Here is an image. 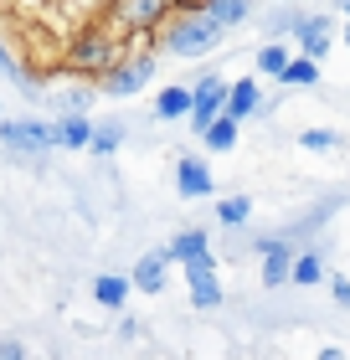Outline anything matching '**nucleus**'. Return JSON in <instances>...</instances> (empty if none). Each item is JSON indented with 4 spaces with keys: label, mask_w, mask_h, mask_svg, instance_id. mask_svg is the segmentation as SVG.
Masks as SVG:
<instances>
[{
    "label": "nucleus",
    "mask_w": 350,
    "mask_h": 360,
    "mask_svg": "<svg viewBox=\"0 0 350 360\" xmlns=\"http://www.w3.org/2000/svg\"><path fill=\"white\" fill-rule=\"evenodd\" d=\"M222 21H216L211 11H191V15H180V21L165 31V46H170L175 57H206L211 46H222Z\"/></svg>",
    "instance_id": "1"
},
{
    "label": "nucleus",
    "mask_w": 350,
    "mask_h": 360,
    "mask_svg": "<svg viewBox=\"0 0 350 360\" xmlns=\"http://www.w3.org/2000/svg\"><path fill=\"white\" fill-rule=\"evenodd\" d=\"M68 62H73V72L104 77V72H113V68H119V41H113V31H104V26H88V31H77V41H73Z\"/></svg>",
    "instance_id": "2"
},
{
    "label": "nucleus",
    "mask_w": 350,
    "mask_h": 360,
    "mask_svg": "<svg viewBox=\"0 0 350 360\" xmlns=\"http://www.w3.org/2000/svg\"><path fill=\"white\" fill-rule=\"evenodd\" d=\"M170 11V0H113V26L119 37H135V31H155Z\"/></svg>",
    "instance_id": "3"
},
{
    "label": "nucleus",
    "mask_w": 350,
    "mask_h": 360,
    "mask_svg": "<svg viewBox=\"0 0 350 360\" xmlns=\"http://www.w3.org/2000/svg\"><path fill=\"white\" fill-rule=\"evenodd\" d=\"M227 88H232V83H222V72H206L201 83L191 88V93H196V103H191V129H196V134H206V129H211L216 119H222Z\"/></svg>",
    "instance_id": "4"
},
{
    "label": "nucleus",
    "mask_w": 350,
    "mask_h": 360,
    "mask_svg": "<svg viewBox=\"0 0 350 360\" xmlns=\"http://www.w3.org/2000/svg\"><path fill=\"white\" fill-rule=\"evenodd\" d=\"M149 77H155V57H129L113 72L98 77V88H104L108 98H135L139 88H149Z\"/></svg>",
    "instance_id": "5"
},
{
    "label": "nucleus",
    "mask_w": 350,
    "mask_h": 360,
    "mask_svg": "<svg viewBox=\"0 0 350 360\" xmlns=\"http://www.w3.org/2000/svg\"><path fill=\"white\" fill-rule=\"evenodd\" d=\"M0 139L15 155H42L57 144V124H26V119H0Z\"/></svg>",
    "instance_id": "6"
},
{
    "label": "nucleus",
    "mask_w": 350,
    "mask_h": 360,
    "mask_svg": "<svg viewBox=\"0 0 350 360\" xmlns=\"http://www.w3.org/2000/svg\"><path fill=\"white\" fill-rule=\"evenodd\" d=\"M186 283H191V304L196 309H216L222 304V283H216V263H211V252H196L186 257Z\"/></svg>",
    "instance_id": "7"
},
{
    "label": "nucleus",
    "mask_w": 350,
    "mask_h": 360,
    "mask_svg": "<svg viewBox=\"0 0 350 360\" xmlns=\"http://www.w3.org/2000/svg\"><path fill=\"white\" fill-rule=\"evenodd\" d=\"M175 191L186 195V201H196V195H211L216 191V180L206 170V160L201 155H180V165H175Z\"/></svg>",
    "instance_id": "8"
},
{
    "label": "nucleus",
    "mask_w": 350,
    "mask_h": 360,
    "mask_svg": "<svg viewBox=\"0 0 350 360\" xmlns=\"http://www.w3.org/2000/svg\"><path fill=\"white\" fill-rule=\"evenodd\" d=\"M258 252H263V283L278 288V283H289V273H294V252H289V242H258Z\"/></svg>",
    "instance_id": "9"
},
{
    "label": "nucleus",
    "mask_w": 350,
    "mask_h": 360,
    "mask_svg": "<svg viewBox=\"0 0 350 360\" xmlns=\"http://www.w3.org/2000/svg\"><path fill=\"white\" fill-rule=\"evenodd\" d=\"M294 37H299V46H304L309 57H325L330 52V21H325V15H299Z\"/></svg>",
    "instance_id": "10"
},
{
    "label": "nucleus",
    "mask_w": 350,
    "mask_h": 360,
    "mask_svg": "<svg viewBox=\"0 0 350 360\" xmlns=\"http://www.w3.org/2000/svg\"><path fill=\"white\" fill-rule=\"evenodd\" d=\"M222 113H227V119H237V124L258 113V83H253V77H242V83H232V88H227Z\"/></svg>",
    "instance_id": "11"
},
{
    "label": "nucleus",
    "mask_w": 350,
    "mask_h": 360,
    "mask_svg": "<svg viewBox=\"0 0 350 360\" xmlns=\"http://www.w3.org/2000/svg\"><path fill=\"white\" fill-rule=\"evenodd\" d=\"M129 288H135V278H119V273H98L93 278V299L104 309H124L129 304Z\"/></svg>",
    "instance_id": "12"
},
{
    "label": "nucleus",
    "mask_w": 350,
    "mask_h": 360,
    "mask_svg": "<svg viewBox=\"0 0 350 360\" xmlns=\"http://www.w3.org/2000/svg\"><path fill=\"white\" fill-rule=\"evenodd\" d=\"M278 83L283 88H314V83H320V57H309V52L289 57V68L278 72Z\"/></svg>",
    "instance_id": "13"
},
{
    "label": "nucleus",
    "mask_w": 350,
    "mask_h": 360,
    "mask_svg": "<svg viewBox=\"0 0 350 360\" xmlns=\"http://www.w3.org/2000/svg\"><path fill=\"white\" fill-rule=\"evenodd\" d=\"M165 268H170V252H149V257H139L135 288H139V293H160V288H165Z\"/></svg>",
    "instance_id": "14"
},
{
    "label": "nucleus",
    "mask_w": 350,
    "mask_h": 360,
    "mask_svg": "<svg viewBox=\"0 0 350 360\" xmlns=\"http://www.w3.org/2000/svg\"><path fill=\"white\" fill-rule=\"evenodd\" d=\"M191 103H196V93L191 88H160V98H155V119H180V113H191Z\"/></svg>",
    "instance_id": "15"
},
{
    "label": "nucleus",
    "mask_w": 350,
    "mask_h": 360,
    "mask_svg": "<svg viewBox=\"0 0 350 360\" xmlns=\"http://www.w3.org/2000/svg\"><path fill=\"white\" fill-rule=\"evenodd\" d=\"M88 139H93V124L82 119V113H68V119L57 124V144L62 150H88Z\"/></svg>",
    "instance_id": "16"
},
{
    "label": "nucleus",
    "mask_w": 350,
    "mask_h": 360,
    "mask_svg": "<svg viewBox=\"0 0 350 360\" xmlns=\"http://www.w3.org/2000/svg\"><path fill=\"white\" fill-rule=\"evenodd\" d=\"M170 263H186V257H196V252H206V232H196V226H186L180 237H170Z\"/></svg>",
    "instance_id": "17"
},
{
    "label": "nucleus",
    "mask_w": 350,
    "mask_h": 360,
    "mask_svg": "<svg viewBox=\"0 0 350 360\" xmlns=\"http://www.w3.org/2000/svg\"><path fill=\"white\" fill-rule=\"evenodd\" d=\"M247 217H253V201H247V195H222V201H216V221L242 226Z\"/></svg>",
    "instance_id": "18"
},
{
    "label": "nucleus",
    "mask_w": 350,
    "mask_h": 360,
    "mask_svg": "<svg viewBox=\"0 0 350 360\" xmlns=\"http://www.w3.org/2000/svg\"><path fill=\"white\" fill-rule=\"evenodd\" d=\"M206 144H211V150L216 155H227L232 150V144H237V119H227V113H222V119H216L211 129H206V134H201Z\"/></svg>",
    "instance_id": "19"
},
{
    "label": "nucleus",
    "mask_w": 350,
    "mask_h": 360,
    "mask_svg": "<svg viewBox=\"0 0 350 360\" xmlns=\"http://www.w3.org/2000/svg\"><path fill=\"white\" fill-rule=\"evenodd\" d=\"M119 144H124V124H98L93 139H88V150H93V155H113Z\"/></svg>",
    "instance_id": "20"
},
{
    "label": "nucleus",
    "mask_w": 350,
    "mask_h": 360,
    "mask_svg": "<svg viewBox=\"0 0 350 360\" xmlns=\"http://www.w3.org/2000/svg\"><path fill=\"white\" fill-rule=\"evenodd\" d=\"M201 11H211V15H216V21H222L227 31L237 26V21H247V0H206Z\"/></svg>",
    "instance_id": "21"
},
{
    "label": "nucleus",
    "mask_w": 350,
    "mask_h": 360,
    "mask_svg": "<svg viewBox=\"0 0 350 360\" xmlns=\"http://www.w3.org/2000/svg\"><path fill=\"white\" fill-rule=\"evenodd\" d=\"M320 278H325V263H320V257H314V252H304V257H294V273H289V283H320Z\"/></svg>",
    "instance_id": "22"
},
{
    "label": "nucleus",
    "mask_w": 350,
    "mask_h": 360,
    "mask_svg": "<svg viewBox=\"0 0 350 360\" xmlns=\"http://www.w3.org/2000/svg\"><path fill=\"white\" fill-rule=\"evenodd\" d=\"M283 68H289V52H283L278 41H268V46H263V52H258V72H268V77H278Z\"/></svg>",
    "instance_id": "23"
},
{
    "label": "nucleus",
    "mask_w": 350,
    "mask_h": 360,
    "mask_svg": "<svg viewBox=\"0 0 350 360\" xmlns=\"http://www.w3.org/2000/svg\"><path fill=\"white\" fill-rule=\"evenodd\" d=\"M299 144H304V150H340V134L335 129H304Z\"/></svg>",
    "instance_id": "24"
},
{
    "label": "nucleus",
    "mask_w": 350,
    "mask_h": 360,
    "mask_svg": "<svg viewBox=\"0 0 350 360\" xmlns=\"http://www.w3.org/2000/svg\"><path fill=\"white\" fill-rule=\"evenodd\" d=\"M330 293H335V304L350 309V278H330Z\"/></svg>",
    "instance_id": "25"
},
{
    "label": "nucleus",
    "mask_w": 350,
    "mask_h": 360,
    "mask_svg": "<svg viewBox=\"0 0 350 360\" xmlns=\"http://www.w3.org/2000/svg\"><path fill=\"white\" fill-rule=\"evenodd\" d=\"M0 72H6L11 83H26V77H21V68H15V62H11V52H6V46H0Z\"/></svg>",
    "instance_id": "26"
},
{
    "label": "nucleus",
    "mask_w": 350,
    "mask_h": 360,
    "mask_svg": "<svg viewBox=\"0 0 350 360\" xmlns=\"http://www.w3.org/2000/svg\"><path fill=\"white\" fill-rule=\"evenodd\" d=\"M0 360H21V345H11V340H0Z\"/></svg>",
    "instance_id": "27"
},
{
    "label": "nucleus",
    "mask_w": 350,
    "mask_h": 360,
    "mask_svg": "<svg viewBox=\"0 0 350 360\" xmlns=\"http://www.w3.org/2000/svg\"><path fill=\"white\" fill-rule=\"evenodd\" d=\"M186 6H196V11H201V6H206V0H186Z\"/></svg>",
    "instance_id": "28"
},
{
    "label": "nucleus",
    "mask_w": 350,
    "mask_h": 360,
    "mask_svg": "<svg viewBox=\"0 0 350 360\" xmlns=\"http://www.w3.org/2000/svg\"><path fill=\"white\" fill-rule=\"evenodd\" d=\"M345 46H350V26H345Z\"/></svg>",
    "instance_id": "29"
},
{
    "label": "nucleus",
    "mask_w": 350,
    "mask_h": 360,
    "mask_svg": "<svg viewBox=\"0 0 350 360\" xmlns=\"http://www.w3.org/2000/svg\"><path fill=\"white\" fill-rule=\"evenodd\" d=\"M345 15H350V0H345Z\"/></svg>",
    "instance_id": "30"
}]
</instances>
